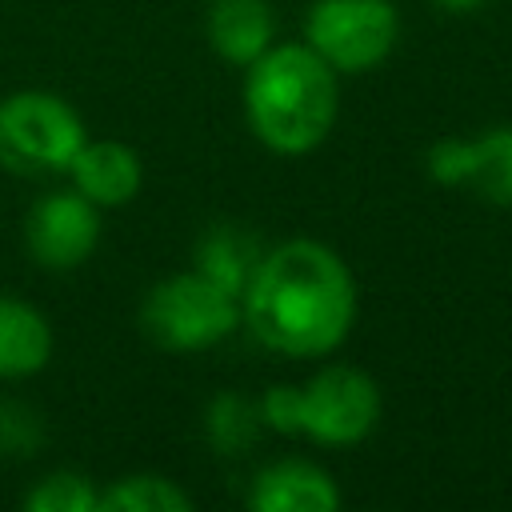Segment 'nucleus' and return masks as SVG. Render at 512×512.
<instances>
[{
    "label": "nucleus",
    "mask_w": 512,
    "mask_h": 512,
    "mask_svg": "<svg viewBox=\"0 0 512 512\" xmlns=\"http://www.w3.org/2000/svg\"><path fill=\"white\" fill-rule=\"evenodd\" d=\"M248 504L256 512H332L340 508V488L312 460H276L256 472Z\"/></svg>",
    "instance_id": "1a4fd4ad"
},
{
    "label": "nucleus",
    "mask_w": 512,
    "mask_h": 512,
    "mask_svg": "<svg viewBox=\"0 0 512 512\" xmlns=\"http://www.w3.org/2000/svg\"><path fill=\"white\" fill-rule=\"evenodd\" d=\"M264 420H260V404L240 396V392H220L208 400L204 408V436L220 456H240L256 444Z\"/></svg>",
    "instance_id": "4468645a"
},
{
    "label": "nucleus",
    "mask_w": 512,
    "mask_h": 512,
    "mask_svg": "<svg viewBox=\"0 0 512 512\" xmlns=\"http://www.w3.org/2000/svg\"><path fill=\"white\" fill-rule=\"evenodd\" d=\"M276 12L268 0H212L208 4V40L220 60L248 68L272 48Z\"/></svg>",
    "instance_id": "9b49d317"
},
{
    "label": "nucleus",
    "mask_w": 512,
    "mask_h": 512,
    "mask_svg": "<svg viewBox=\"0 0 512 512\" xmlns=\"http://www.w3.org/2000/svg\"><path fill=\"white\" fill-rule=\"evenodd\" d=\"M96 512H192V496L156 472H136L100 492Z\"/></svg>",
    "instance_id": "2eb2a0df"
},
{
    "label": "nucleus",
    "mask_w": 512,
    "mask_h": 512,
    "mask_svg": "<svg viewBox=\"0 0 512 512\" xmlns=\"http://www.w3.org/2000/svg\"><path fill=\"white\" fill-rule=\"evenodd\" d=\"M88 140L80 112L40 88H24L0 100V164L20 176L68 172L72 156Z\"/></svg>",
    "instance_id": "7ed1b4c3"
},
{
    "label": "nucleus",
    "mask_w": 512,
    "mask_h": 512,
    "mask_svg": "<svg viewBox=\"0 0 512 512\" xmlns=\"http://www.w3.org/2000/svg\"><path fill=\"white\" fill-rule=\"evenodd\" d=\"M52 356V324L40 308L16 296H0V376H32Z\"/></svg>",
    "instance_id": "ddd939ff"
},
{
    "label": "nucleus",
    "mask_w": 512,
    "mask_h": 512,
    "mask_svg": "<svg viewBox=\"0 0 512 512\" xmlns=\"http://www.w3.org/2000/svg\"><path fill=\"white\" fill-rule=\"evenodd\" d=\"M444 12H476L484 0H436Z\"/></svg>",
    "instance_id": "6ab92c4d"
},
{
    "label": "nucleus",
    "mask_w": 512,
    "mask_h": 512,
    "mask_svg": "<svg viewBox=\"0 0 512 512\" xmlns=\"http://www.w3.org/2000/svg\"><path fill=\"white\" fill-rule=\"evenodd\" d=\"M240 316L252 336L284 356H328L344 344L356 320V284L348 264L320 240H284L264 248Z\"/></svg>",
    "instance_id": "f257e3e1"
},
{
    "label": "nucleus",
    "mask_w": 512,
    "mask_h": 512,
    "mask_svg": "<svg viewBox=\"0 0 512 512\" xmlns=\"http://www.w3.org/2000/svg\"><path fill=\"white\" fill-rule=\"evenodd\" d=\"M428 176L460 188L468 184L480 200L512 208V124H496L472 140L448 136L428 148Z\"/></svg>",
    "instance_id": "0eeeda50"
},
{
    "label": "nucleus",
    "mask_w": 512,
    "mask_h": 512,
    "mask_svg": "<svg viewBox=\"0 0 512 512\" xmlns=\"http://www.w3.org/2000/svg\"><path fill=\"white\" fill-rule=\"evenodd\" d=\"M100 492L92 488V480L84 472H48L44 480H36V488L24 496L28 512H96Z\"/></svg>",
    "instance_id": "dca6fc26"
},
{
    "label": "nucleus",
    "mask_w": 512,
    "mask_h": 512,
    "mask_svg": "<svg viewBox=\"0 0 512 512\" xmlns=\"http://www.w3.org/2000/svg\"><path fill=\"white\" fill-rule=\"evenodd\" d=\"M396 40L400 16L392 0H316L304 20V44L336 76L384 64Z\"/></svg>",
    "instance_id": "39448f33"
},
{
    "label": "nucleus",
    "mask_w": 512,
    "mask_h": 512,
    "mask_svg": "<svg viewBox=\"0 0 512 512\" xmlns=\"http://www.w3.org/2000/svg\"><path fill=\"white\" fill-rule=\"evenodd\" d=\"M260 256H264V248H260V240L248 228H240V224H216V228H208L196 240L192 268L240 300L244 288H248V280H252V272H256V264H260Z\"/></svg>",
    "instance_id": "f8f14e48"
},
{
    "label": "nucleus",
    "mask_w": 512,
    "mask_h": 512,
    "mask_svg": "<svg viewBox=\"0 0 512 512\" xmlns=\"http://www.w3.org/2000/svg\"><path fill=\"white\" fill-rule=\"evenodd\" d=\"M24 236H28L32 260L40 268H56V272L80 268L100 240L96 204L88 196H80L76 188L72 192H48L32 204Z\"/></svg>",
    "instance_id": "6e6552de"
},
{
    "label": "nucleus",
    "mask_w": 512,
    "mask_h": 512,
    "mask_svg": "<svg viewBox=\"0 0 512 512\" xmlns=\"http://www.w3.org/2000/svg\"><path fill=\"white\" fill-rule=\"evenodd\" d=\"M72 184L80 196H88L96 208H120L128 204L144 184V164L136 148L120 140H84L80 152L68 164Z\"/></svg>",
    "instance_id": "9d476101"
},
{
    "label": "nucleus",
    "mask_w": 512,
    "mask_h": 512,
    "mask_svg": "<svg viewBox=\"0 0 512 512\" xmlns=\"http://www.w3.org/2000/svg\"><path fill=\"white\" fill-rule=\"evenodd\" d=\"M44 428L28 404H0V452L4 456H32Z\"/></svg>",
    "instance_id": "f3484780"
},
{
    "label": "nucleus",
    "mask_w": 512,
    "mask_h": 512,
    "mask_svg": "<svg viewBox=\"0 0 512 512\" xmlns=\"http://www.w3.org/2000/svg\"><path fill=\"white\" fill-rule=\"evenodd\" d=\"M244 112L252 132L280 156L312 152L336 124V72L308 44H272L248 64Z\"/></svg>",
    "instance_id": "f03ea898"
},
{
    "label": "nucleus",
    "mask_w": 512,
    "mask_h": 512,
    "mask_svg": "<svg viewBox=\"0 0 512 512\" xmlns=\"http://www.w3.org/2000/svg\"><path fill=\"white\" fill-rule=\"evenodd\" d=\"M260 420L284 436H300V408H304V396L296 384H276L268 388L260 400Z\"/></svg>",
    "instance_id": "a211bd4d"
},
{
    "label": "nucleus",
    "mask_w": 512,
    "mask_h": 512,
    "mask_svg": "<svg viewBox=\"0 0 512 512\" xmlns=\"http://www.w3.org/2000/svg\"><path fill=\"white\" fill-rule=\"evenodd\" d=\"M240 324V300L212 284L208 276L176 272L152 284L144 308H140V328L148 332L152 344L168 352H200L232 336Z\"/></svg>",
    "instance_id": "20e7f679"
},
{
    "label": "nucleus",
    "mask_w": 512,
    "mask_h": 512,
    "mask_svg": "<svg viewBox=\"0 0 512 512\" xmlns=\"http://www.w3.org/2000/svg\"><path fill=\"white\" fill-rule=\"evenodd\" d=\"M304 408H300V432L320 440V444H360L376 420H380V388L368 372L332 364L320 376H312L304 388Z\"/></svg>",
    "instance_id": "423d86ee"
}]
</instances>
